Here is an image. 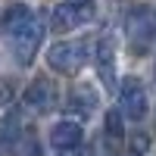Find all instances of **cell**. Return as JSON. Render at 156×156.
I'll return each instance as SVG.
<instances>
[{"label": "cell", "mask_w": 156, "mask_h": 156, "mask_svg": "<svg viewBox=\"0 0 156 156\" xmlns=\"http://www.w3.org/2000/svg\"><path fill=\"white\" fill-rule=\"evenodd\" d=\"M69 109L78 112V115H90V112L97 109V94H94V87H87V84L75 87L72 97H69Z\"/></svg>", "instance_id": "cell-9"}, {"label": "cell", "mask_w": 156, "mask_h": 156, "mask_svg": "<svg viewBox=\"0 0 156 156\" xmlns=\"http://www.w3.org/2000/svg\"><path fill=\"white\" fill-rule=\"evenodd\" d=\"M119 106H122V112L128 119H134V122H140L147 115V90H144V84H140L137 78H122V84H119Z\"/></svg>", "instance_id": "cell-5"}, {"label": "cell", "mask_w": 156, "mask_h": 156, "mask_svg": "<svg viewBox=\"0 0 156 156\" xmlns=\"http://www.w3.org/2000/svg\"><path fill=\"white\" fill-rule=\"evenodd\" d=\"M90 19H94L90 3H59L53 12H50V28L56 34H66V31H75L78 25H84Z\"/></svg>", "instance_id": "cell-4"}, {"label": "cell", "mask_w": 156, "mask_h": 156, "mask_svg": "<svg viewBox=\"0 0 156 156\" xmlns=\"http://www.w3.org/2000/svg\"><path fill=\"white\" fill-rule=\"evenodd\" d=\"M56 87H53V81H50V78H34V81L28 84V87H25V106H28L31 112H37V115H41V112H50V109H53L56 106Z\"/></svg>", "instance_id": "cell-6"}, {"label": "cell", "mask_w": 156, "mask_h": 156, "mask_svg": "<svg viewBox=\"0 0 156 156\" xmlns=\"http://www.w3.org/2000/svg\"><path fill=\"white\" fill-rule=\"evenodd\" d=\"M97 72H100V81L112 90L115 87V44L109 34H103L97 41Z\"/></svg>", "instance_id": "cell-8"}, {"label": "cell", "mask_w": 156, "mask_h": 156, "mask_svg": "<svg viewBox=\"0 0 156 156\" xmlns=\"http://www.w3.org/2000/svg\"><path fill=\"white\" fill-rule=\"evenodd\" d=\"M31 16H34V12H31L28 6H25V3H16V6H9V9L3 12V28H6V34H12L16 28H22V25L28 22Z\"/></svg>", "instance_id": "cell-10"}, {"label": "cell", "mask_w": 156, "mask_h": 156, "mask_svg": "<svg viewBox=\"0 0 156 156\" xmlns=\"http://www.w3.org/2000/svg\"><path fill=\"white\" fill-rule=\"evenodd\" d=\"M47 62L53 72H62V75H75L81 72V66L87 62V47L81 41H59L47 50Z\"/></svg>", "instance_id": "cell-1"}, {"label": "cell", "mask_w": 156, "mask_h": 156, "mask_svg": "<svg viewBox=\"0 0 156 156\" xmlns=\"http://www.w3.org/2000/svg\"><path fill=\"white\" fill-rule=\"evenodd\" d=\"M69 3H87V0H69Z\"/></svg>", "instance_id": "cell-13"}, {"label": "cell", "mask_w": 156, "mask_h": 156, "mask_svg": "<svg viewBox=\"0 0 156 156\" xmlns=\"http://www.w3.org/2000/svg\"><path fill=\"white\" fill-rule=\"evenodd\" d=\"M41 37H44V25L34 16L25 22L22 28H16L9 34V44H12V53H16L19 66H31V59L37 56V47H41Z\"/></svg>", "instance_id": "cell-2"}, {"label": "cell", "mask_w": 156, "mask_h": 156, "mask_svg": "<svg viewBox=\"0 0 156 156\" xmlns=\"http://www.w3.org/2000/svg\"><path fill=\"white\" fill-rule=\"evenodd\" d=\"M12 153L16 156H41V144H37L34 134H22L16 140V147H12Z\"/></svg>", "instance_id": "cell-11"}, {"label": "cell", "mask_w": 156, "mask_h": 156, "mask_svg": "<svg viewBox=\"0 0 156 156\" xmlns=\"http://www.w3.org/2000/svg\"><path fill=\"white\" fill-rule=\"evenodd\" d=\"M125 34H128V41H131V50H137V53H144V50L150 47L153 34H156V19H153L150 6H134L131 12H128Z\"/></svg>", "instance_id": "cell-3"}, {"label": "cell", "mask_w": 156, "mask_h": 156, "mask_svg": "<svg viewBox=\"0 0 156 156\" xmlns=\"http://www.w3.org/2000/svg\"><path fill=\"white\" fill-rule=\"evenodd\" d=\"M106 137H109V140H122V137H125L122 112H106Z\"/></svg>", "instance_id": "cell-12"}, {"label": "cell", "mask_w": 156, "mask_h": 156, "mask_svg": "<svg viewBox=\"0 0 156 156\" xmlns=\"http://www.w3.org/2000/svg\"><path fill=\"white\" fill-rule=\"evenodd\" d=\"M81 137H84L81 125L72 122V119H62V122L53 125V131H50V147L56 153H72V150L81 147Z\"/></svg>", "instance_id": "cell-7"}]
</instances>
